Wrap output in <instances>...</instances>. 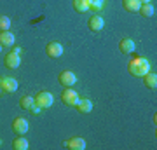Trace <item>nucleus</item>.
I'll return each instance as SVG.
<instances>
[{
    "label": "nucleus",
    "instance_id": "6ab92c4d",
    "mask_svg": "<svg viewBox=\"0 0 157 150\" xmlns=\"http://www.w3.org/2000/svg\"><path fill=\"white\" fill-rule=\"evenodd\" d=\"M73 9L77 12H87L89 11V0H73Z\"/></svg>",
    "mask_w": 157,
    "mask_h": 150
},
{
    "label": "nucleus",
    "instance_id": "9d476101",
    "mask_svg": "<svg viewBox=\"0 0 157 150\" xmlns=\"http://www.w3.org/2000/svg\"><path fill=\"white\" fill-rule=\"evenodd\" d=\"M65 147L70 150H84L86 147H87V143H86L84 138H80V136H75V138H70L65 143Z\"/></svg>",
    "mask_w": 157,
    "mask_h": 150
},
{
    "label": "nucleus",
    "instance_id": "f8f14e48",
    "mask_svg": "<svg viewBox=\"0 0 157 150\" xmlns=\"http://www.w3.org/2000/svg\"><path fill=\"white\" fill-rule=\"evenodd\" d=\"M14 44H16L14 33H11L9 30L0 32V45H2V47H11V45H14Z\"/></svg>",
    "mask_w": 157,
    "mask_h": 150
},
{
    "label": "nucleus",
    "instance_id": "4be33fe9",
    "mask_svg": "<svg viewBox=\"0 0 157 150\" xmlns=\"http://www.w3.org/2000/svg\"><path fill=\"white\" fill-rule=\"evenodd\" d=\"M28 112H32L33 115H40V113H42V106H39L37 103H33V105H32V108H30Z\"/></svg>",
    "mask_w": 157,
    "mask_h": 150
},
{
    "label": "nucleus",
    "instance_id": "412c9836",
    "mask_svg": "<svg viewBox=\"0 0 157 150\" xmlns=\"http://www.w3.org/2000/svg\"><path fill=\"white\" fill-rule=\"evenodd\" d=\"M9 28H11V17H9V16H4V14H0V32L9 30Z\"/></svg>",
    "mask_w": 157,
    "mask_h": 150
},
{
    "label": "nucleus",
    "instance_id": "f257e3e1",
    "mask_svg": "<svg viewBox=\"0 0 157 150\" xmlns=\"http://www.w3.org/2000/svg\"><path fill=\"white\" fill-rule=\"evenodd\" d=\"M128 72L133 77H143L145 73L150 72V63L145 56H135L128 61Z\"/></svg>",
    "mask_w": 157,
    "mask_h": 150
},
{
    "label": "nucleus",
    "instance_id": "bb28decb",
    "mask_svg": "<svg viewBox=\"0 0 157 150\" xmlns=\"http://www.w3.org/2000/svg\"><path fill=\"white\" fill-rule=\"evenodd\" d=\"M0 93H2V87H0Z\"/></svg>",
    "mask_w": 157,
    "mask_h": 150
},
{
    "label": "nucleus",
    "instance_id": "5701e85b",
    "mask_svg": "<svg viewBox=\"0 0 157 150\" xmlns=\"http://www.w3.org/2000/svg\"><path fill=\"white\" fill-rule=\"evenodd\" d=\"M12 52H16V54H19V56H21L23 49H21V47H19V45H14V49H12Z\"/></svg>",
    "mask_w": 157,
    "mask_h": 150
},
{
    "label": "nucleus",
    "instance_id": "6e6552de",
    "mask_svg": "<svg viewBox=\"0 0 157 150\" xmlns=\"http://www.w3.org/2000/svg\"><path fill=\"white\" fill-rule=\"evenodd\" d=\"M87 26H89L91 32H101L103 28H105V19L100 16V14H94V16L89 17V21H87Z\"/></svg>",
    "mask_w": 157,
    "mask_h": 150
},
{
    "label": "nucleus",
    "instance_id": "a878e982",
    "mask_svg": "<svg viewBox=\"0 0 157 150\" xmlns=\"http://www.w3.org/2000/svg\"><path fill=\"white\" fill-rule=\"evenodd\" d=\"M0 52H2V45H0Z\"/></svg>",
    "mask_w": 157,
    "mask_h": 150
},
{
    "label": "nucleus",
    "instance_id": "20e7f679",
    "mask_svg": "<svg viewBox=\"0 0 157 150\" xmlns=\"http://www.w3.org/2000/svg\"><path fill=\"white\" fill-rule=\"evenodd\" d=\"M58 82L61 84L63 87H72L73 84H77V75H75L72 70H63V72L58 75Z\"/></svg>",
    "mask_w": 157,
    "mask_h": 150
},
{
    "label": "nucleus",
    "instance_id": "2eb2a0df",
    "mask_svg": "<svg viewBox=\"0 0 157 150\" xmlns=\"http://www.w3.org/2000/svg\"><path fill=\"white\" fill-rule=\"evenodd\" d=\"M143 84H145L147 87L148 89H155L157 87V75H155V72H148V73H145V75H143Z\"/></svg>",
    "mask_w": 157,
    "mask_h": 150
},
{
    "label": "nucleus",
    "instance_id": "ddd939ff",
    "mask_svg": "<svg viewBox=\"0 0 157 150\" xmlns=\"http://www.w3.org/2000/svg\"><path fill=\"white\" fill-rule=\"evenodd\" d=\"M75 108H77L78 113H89V112H93V101L89 98H80L77 101Z\"/></svg>",
    "mask_w": 157,
    "mask_h": 150
},
{
    "label": "nucleus",
    "instance_id": "1a4fd4ad",
    "mask_svg": "<svg viewBox=\"0 0 157 150\" xmlns=\"http://www.w3.org/2000/svg\"><path fill=\"white\" fill-rule=\"evenodd\" d=\"M119 49H121V52L122 54H133L136 49V44H135V40L133 39H122L121 42H119Z\"/></svg>",
    "mask_w": 157,
    "mask_h": 150
},
{
    "label": "nucleus",
    "instance_id": "4468645a",
    "mask_svg": "<svg viewBox=\"0 0 157 150\" xmlns=\"http://www.w3.org/2000/svg\"><path fill=\"white\" fill-rule=\"evenodd\" d=\"M12 148L14 150H28L30 148V141L23 134H17V138L12 140Z\"/></svg>",
    "mask_w": 157,
    "mask_h": 150
},
{
    "label": "nucleus",
    "instance_id": "39448f33",
    "mask_svg": "<svg viewBox=\"0 0 157 150\" xmlns=\"http://www.w3.org/2000/svg\"><path fill=\"white\" fill-rule=\"evenodd\" d=\"M11 128H12V131H14V134H26L28 129H30V124L25 117H16V119L12 121Z\"/></svg>",
    "mask_w": 157,
    "mask_h": 150
},
{
    "label": "nucleus",
    "instance_id": "f03ea898",
    "mask_svg": "<svg viewBox=\"0 0 157 150\" xmlns=\"http://www.w3.org/2000/svg\"><path fill=\"white\" fill-rule=\"evenodd\" d=\"M35 98V103L39 106H42V110H45V108H51L52 106V103H54V96L51 94L49 91H40L37 96H33Z\"/></svg>",
    "mask_w": 157,
    "mask_h": 150
},
{
    "label": "nucleus",
    "instance_id": "dca6fc26",
    "mask_svg": "<svg viewBox=\"0 0 157 150\" xmlns=\"http://www.w3.org/2000/svg\"><path fill=\"white\" fill-rule=\"evenodd\" d=\"M122 7L128 12H138L141 7V2L140 0H122Z\"/></svg>",
    "mask_w": 157,
    "mask_h": 150
},
{
    "label": "nucleus",
    "instance_id": "a211bd4d",
    "mask_svg": "<svg viewBox=\"0 0 157 150\" xmlns=\"http://www.w3.org/2000/svg\"><path fill=\"white\" fill-rule=\"evenodd\" d=\"M33 103H35V98H33V96H30V94H23L21 100H19V106L25 108V110H30Z\"/></svg>",
    "mask_w": 157,
    "mask_h": 150
},
{
    "label": "nucleus",
    "instance_id": "423d86ee",
    "mask_svg": "<svg viewBox=\"0 0 157 150\" xmlns=\"http://www.w3.org/2000/svg\"><path fill=\"white\" fill-rule=\"evenodd\" d=\"M45 54L49 56V58H52V60H56V58L63 56V45H61V42H58V40L49 42V44L45 45Z\"/></svg>",
    "mask_w": 157,
    "mask_h": 150
},
{
    "label": "nucleus",
    "instance_id": "b1692460",
    "mask_svg": "<svg viewBox=\"0 0 157 150\" xmlns=\"http://www.w3.org/2000/svg\"><path fill=\"white\" fill-rule=\"evenodd\" d=\"M141 4H150V0H140Z\"/></svg>",
    "mask_w": 157,
    "mask_h": 150
},
{
    "label": "nucleus",
    "instance_id": "9b49d317",
    "mask_svg": "<svg viewBox=\"0 0 157 150\" xmlns=\"http://www.w3.org/2000/svg\"><path fill=\"white\" fill-rule=\"evenodd\" d=\"M4 65H6L7 68H12V70H14V68H17L19 65H21V56L11 51V52L4 58Z\"/></svg>",
    "mask_w": 157,
    "mask_h": 150
},
{
    "label": "nucleus",
    "instance_id": "aec40b11",
    "mask_svg": "<svg viewBox=\"0 0 157 150\" xmlns=\"http://www.w3.org/2000/svg\"><path fill=\"white\" fill-rule=\"evenodd\" d=\"M105 4H107V0H89V9H91V11H94L96 14H98V12L103 11Z\"/></svg>",
    "mask_w": 157,
    "mask_h": 150
},
{
    "label": "nucleus",
    "instance_id": "f3484780",
    "mask_svg": "<svg viewBox=\"0 0 157 150\" xmlns=\"http://www.w3.org/2000/svg\"><path fill=\"white\" fill-rule=\"evenodd\" d=\"M138 12H140L143 17H152V16H155V7L152 6V4H141Z\"/></svg>",
    "mask_w": 157,
    "mask_h": 150
},
{
    "label": "nucleus",
    "instance_id": "7ed1b4c3",
    "mask_svg": "<svg viewBox=\"0 0 157 150\" xmlns=\"http://www.w3.org/2000/svg\"><path fill=\"white\" fill-rule=\"evenodd\" d=\"M78 100H80L78 93L75 91V89H72V87H65V91L61 93V101L67 106H75Z\"/></svg>",
    "mask_w": 157,
    "mask_h": 150
},
{
    "label": "nucleus",
    "instance_id": "0eeeda50",
    "mask_svg": "<svg viewBox=\"0 0 157 150\" xmlns=\"http://www.w3.org/2000/svg\"><path fill=\"white\" fill-rule=\"evenodd\" d=\"M0 87H2V91L4 93H14V91H17V87H19V84H17L16 79L12 77H2L0 79Z\"/></svg>",
    "mask_w": 157,
    "mask_h": 150
},
{
    "label": "nucleus",
    "instance_id": "393cba45",
    "mask_svg": "<svg viewBox=\"0 0 157 150\" xmlns=\"http://www.w3.org/2000/svg\"><path fill=\"white\" fill-rule=\"evenodd\" d=\"M0 147H2V138H0Z\"/></svg>",
    "mask_w": 157,
    "mask_h": 150
}]
</instances>
